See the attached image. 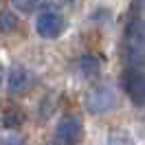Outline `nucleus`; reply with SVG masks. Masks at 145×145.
I'll use <instances>...</instances> for the list:
<instances>
[{"label":"nucleus","instance_id":"1","mask_svg":"<svg viewBox=\"0 0 145 145\" xmlns=\"http://www.w3.org/2000/svg\"><path fill=\"white\" fill-rule=\"evenodd\" d=\"M125 62L127 66H145V18L132 16L125 24Z\"/></svg>","mask_w":145,"mask_h":145},{"label":"nucleus","instance_id":"2","mask_svg":"<svg viewBox=\"0 0 145 145\" xmlns=\"http://www.w3.org/2000/svg\"><path fill=\"white\" fill-rule=\"evenodd\" d=\"M123 88H125L127 97L134 106H145V72L143 68H134V66H127L123 71Z\"/></svg>","mask_w":145,"mask_h":145},{"label":"nucleus","instance_id":"3","mask_svg":"<svg viewBox=\"0 0 145 145\" xmlns=\"http://www.w3.org/2000/svg\"><path fill=\"white\" fill-rule=\"evenodd\" d=\"M82 136H84V125H82V119L79 117L68 114V117H64L57 123V130H55L57 145H79Z\"/></svg>","mask_w":145,"mask_h":145},{"label":"nucleus","instance_id":"4","mask_svg":"<svg viewBox=\"0 0 145 145\" xmlns=\"http://www.w3.org/2000/svg\"><path fill=\"white\" fill-rule=\"evenodd\" d=\"M35 29L42 37H57L64 31V18L57 11H44L35 22Z\"/></svg>","mask_w":145,"mask_h":145},{"label":"nucleus","instance_id":"5","mask_svg":"<svg viewBox=\"0 0 145 145\" xmlns=\"http://www.w3.org/2000/svg\"><path fill=\"white\" fill-rule=\"evenodd\" d=\"M114 106V92L106 88V86H101V88H95V90L88 95V101H86V108L88 112L92 114H101V112H106Z\"/></svg>","mask_w":145,"mask_h":145},{"label":"nucleus","instance_id":"6","mask_svg":"<svg viewBox=\"0 0 145 145\" xmlns=\"http://www.w3.org/2000/svg\"><path fill=\"white\" fill-rule=\"evenodd\" d=\"M33 86V75L24 68V66H13L9 71V79H7V88L13 95H22Z\"/></svg>","mask_w":145,"mask_h":145},{"label":"nucleus","instance_id":"7","mask_svg":"<svg viewBox=\"0 0 145 145\" xmlns=\"http://www.w3.org/2000/svg\"><path fill=\"white\" fill-rule=\"evenodd\" d=\"M79 68H82V72L88 77V79H92V77H97V75H99V62H97V57H90V55L82 57Z\"/></svg>","mask_w":145,"mask_h":145},{"label":"nucleus","instance_id":"8","mask_svg":"<svg viewBox=\"0 0 145 145\" xmlns=\"http://www.w3.org/2000/svg\"><path fill=\"white\" fill-rule=\"evenodd\" d=\"M13 29H16V18L11 16L9 11H0V31L9 33Z\"/></svg>","mask_w":145,"mask_h":145},{"label":"nucleus","instance_id":"9","mask_svg":"<svg viewBox=\"0 0 145 145\" xmlns=\"http://www.w3.org/2000/svg\"><path fill=\"white\" fill-rule=\"evenodd\" d=\"M108 145H134L132 143V138L127 134H119V132H114V134L108 138Z\"/></svg>","mask_w":145,"mask_h":145},{"label":"nucleus","instance_id":"10","mask_svg":"<svg viewBox=\"0 0 145 145\" xmlns=\"http://www.w3.org/2000/svg\"><path fill=\"white\" fill-rule=\"evenodd\" d=\"M13 5H16L22 13H31L33 7H35V0H13Z\"/></svg>","mask_w":145,"mask_h":145},{"label":"nucleus","instance_id":"11","mask_svg":"<svg viewBox=\"0 0 145 145\" xmlns=\"http://www.w3.org/2000/svg\"><path fill=\"white\" fill-rule=\"evenodd\" d=\"M0 145H24V141L20 136H5L0 138Z\"/></svg>","mask_w":145,"mask_h":145},{"label":"nucleus","instance_id":"12","mask_svg":"<svg viewBox=\"0 0 145 145\" xmlns=\"http://www.w3.org/2000/svg\"><path fill=\"white\" fill-rule=\"evenodd\" d=\"M138 7L143 9V13H145V0H138Z\"/></svg>","mask_w":145,"mask_h":145},{"label":"nucleus","instance_id":"13","mask_svg":"<svg viewBox=\"0 0 145 145\" xmlns=\"http://www.w3.org/2000/svg\"><path fill=\"white\" fill-rule=\"evenodd\" d=\"M66 2H71V0H66Z\"/></svg>","mask_w":145,"mask_h":145}]
</instances>
